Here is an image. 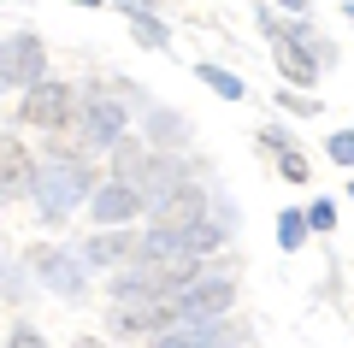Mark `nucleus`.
<instances>
[{"label":"nucleus","mask_w":354,"mask_h":348,"mask_svg":"<svg viewBox=\"0 0 354 348\" xmlns=\"http://www.w3.org/2000/svg\"><path fill=\"white\" fill-rule=\"evenodd\" d=\"M325 148H330V160H337V165H354V130H337Z\"/></svg>","instance_id":"obj_16"},{"label":"nucleus","mask_w":354,"mask_h":348,"mask_svg":"<svg viewBox=\"0 0 354 348\" xmlns=\"http://www.w3.org/2000/svg\"><path fill=\"white\" fill-rule=\"evenodd\" d=\"M88 207H95V219H101L106 230H113V224H118V230H124V224L136 219V212L148 207V201H142V195H136V189H130V183H106L101 195L88 201Z\"/></svg>","instance_id":"obj_7"},{"label":"nucleus","mask_w":354,"mask_h":348,"mask_svg":"<svg viewBox=\"0 0 354 348\" xmlns=\"http://www.w3.org/2000/svg\"><path fill=\"white\" fill-rule=\"evenodd\" d=\"M36 272L48 277V289H59V295H77V289H83V266H77L65 248H41L36 254Z\"/></svg>","instance_id":"obj_9"},{"label":"nucleus","mask_w":354,"mask_h":348,"mask_svg":"<svg viewBox=\"0 0 354 348\" xmlns=\"http://www.w3.org/2000/svg\"><path fill=\"white\" fill-rule=\"evenodd\" d=\"M207 224V195L195 183H177L171 195L153 207V230H171V237H189V230H201Z\"/></svg>","instance_id":"obj_4"},{"label":"nucleus","mask_w":354,"mask_h":348,"mask_svg":"<svg viewBox=\"0 0 354 348\" xmlns=\"http://www.w3.org/2000/svg\"><path fill=\"white\" fill-rule=\"evenodd\" d=\"M36 195H41V212H48V219H65V212H71L77 201L88 195V172H83V160H71V154H53V160L36 172Z\"/></svg>","instance_id":"obj_1"},{"label":"nucleus","mask_w":354,"mask_h":348,"mask_svg":"<svg viewBox=\"0 0 354 348\" xmlns=\"http://www.w3.org/2000/svg\"><path fill=\"white\" fill-rule=\"evenodd\" d=\"M88 142L95 148H118L124 142V100H113V95L88 100Z\"/></svg>","instance_id":"obj_6"},{"label":"nucleus","mask_w":354,"mask_h":348,"mask_svg":"<svg viewBox=\"0 0 354 348\" xmlns=\"http://www.w3.org/2000/svg\"><path fill=\"white\" fill-rule=\"evenodd\" d=\"M266 30H272V36H278V65H283V77H290V83H313L319 77V65L307 59L301 48H295V36L283 24H272V18H266Z\"/></svg>","instance_id":"obj_10"},{"label":"nucleus","mask_w":354,"mask_h":348,"mask_svg":"<svg viewBox=\"0 0 354 348\" xmlns=\"http://www.w3.org/2000/svg\"><path fill=\"white\" fill-rule=\"evenodd\" d=\"M230 295H236V289H230L225 277H195L189 289H177V319H183V331H201L207 319H218V313L230 307Z\"/></svg>","instance_id":"obj_3"},{"label":"nucleus","mask_w":354,"mask_h":348,"mask_svg":"<svg viewBox=\"0 0 354 348\" xmlns=\"http://www.w3.org/2000/svg\"><path fill=\"white\" fill-rule=\"evenodd\" d=\"M18 107H24V125H36V130H59L65 118H71V89H65V83H41V89H30Z\"/></svg>","instance_id":"obj_5"},{"label":"nucleus","mask_w":354,"mask_h":348,"mask_svg":"<svg viewBox=\"0 0 354 348\" xmlns=\"http://www.w3.org/2000/svg\"><path fill=\"white\" fill-rule=\"evenodd\" d=\"M118 12L136 24V42H142V48H165V24H160V18H148V6H142V0H124Z\"/></svg>","instance_id":"obj_12"},{"label":"nucleus","mask_w":354,"mask_h":348,"mask_svg":"<svg viewBox=\"0 0 354 348\" xmlns=\"http://www.w3.org/2000/svg\"><path fill=\"white\" fill-rule=\"evenodd\" d=\"M307 224H313V230H330V224H337V207H330V201H313V207H307Z\"/></svg>","instance_id":"obj_17"},{"label":"nucleus","mask_w":354,"mask_h":348,"mask_svg":"<svg viewBox=\"0 0 354 348\" xmlns=\"http://www.w3.org/2000/svg\"><path fill=\"white\" fill-rule=\"evenodd\" d=\"M36 77H41V42L36 36H12V42H6V83H24V95H30V89H41L36 83Z\"/></svg>","instance_id":"obj_8"},{"label":"nucleus","mask_w":354,"mask_h":348,"mask_svg":"<svg viewBox=\"0 0 354 348\" xmlns=\"http://www.w3.org/2000/svg\"><path fill=\"white\" fill-rule=\"evenodd\" d=\"M177 319V295H118L113 301V331L118 336H153Z\"/></svg>","instance_id":"obj_2"},{"label":"nucleus","mask_w":354,"mask_h":348,"mask_svg":"<svg viewBox=\"0 0 354 348\" xmlns=\"http://www.w3.org/2000/svg\"><path fill=\"white\" fill-rule=\"evenodd\" d=\"M6 348H41V336L30 331V324H12V331H6Z\"/></svg>","instance_id":"obj_20"},{"label":"nucleus","mask_w":354,"mask_h":348,"mask_svg":"<svg viewBox=\"0 0 354 348\" xmlns=\"http://www.w3.org/2000/svg\"><path fill=\"white\" fill-rule=\"evenodd\" d=\"M213 248H218V230H213V224L189 230V254H213Z\"/></svg>","instance_id":"obj_18"},{"label":"nucleus","mask_w":354,"mask_h":348,"mask_svg":"<svg viewBox=\"0 0 354 348\" xmlns=\"http://www.w3.org/2000/svg\"><path fill=\"white\" fill-rule=\"evenodd\" d=\"M77 348H101V342H77Z\"/></svg>","instance_id":"obj_21"},{"label":"nucleus","mask_w":354,"mask_h":348,"mask_svg":"<svg viewBox=\"0 0 354 348\" xmlns=\"http://www.w3.org/2000/svg\"><path fill=\"white\" fill-rule=\"evenodd\" d=\"M36 183L30 177V160H24V148L18 142H6V201H24V189Z\"/></svg>","instance_id":"obj_13"},{"label":"nucleus","mask_w":354,"mask_h":348,"mask_svg":"<svg viewBox=\"0 0 354 348\" xmlns=\"http://www.w3.org/2000/svg\"><path fill=\"white\" fill-rule=\"evenodd\" d=\"M201 83H207V89H218L225 100H242V83H236L230 71H218V65H201Z\"/></svg>","instance_id":"obj_14"},{"label":"nucleus","mask_w":354,"mask_h":348,"mask_svg":"<svg viewBox=\"0 0 354 348\" xmlns=\"http://www.w3.org/2000/svg\"><path fill=\"white\" fill-rule=\"evenodd\" d=\"M283 177H290V183H307V160H301V154H290V148H283Z\"/></svg>","instance_id":"obj_19"},{"label":"nucleus","mask_w":354,"mask_h":348,"mask_svg":"<svg viewBox=\"0 0 354 348\" xmlns=\"http://www.w3.org/2000/svg\"><path fill=\"white\" fill-rule=\"evenodd\" d=\"M301 237H307V212H283L278 219V242L283 248H301Z\"/></svg>","instance_id":"obj_15"},{"label":"nucleus","mask_w":354,"mask_h":348,"mask_svg":"<svg viewBox=\"0 0 354 348\" xmlns=\"http://www.w3.org/2000/svg\"><path fill=\"white\" fill-rule=\"evenodd\" d=\"M130 248H142V237H130V230H101V237H88V260L95 266H118Z\"/></svg>","instance_id":"obj_11"}]
</instances>
